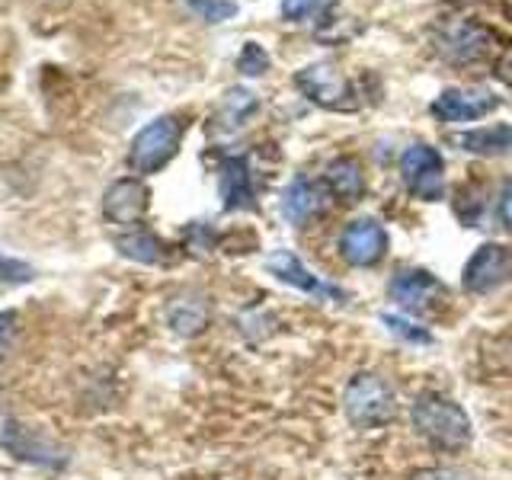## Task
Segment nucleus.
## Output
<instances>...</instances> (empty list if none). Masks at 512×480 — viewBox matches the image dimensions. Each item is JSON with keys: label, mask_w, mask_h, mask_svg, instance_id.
Here are the masks:
<instances>
[{"label": "nucleus", "mask_w": 512, "mask_h": 480, "mask_svg": "<svg viewBox=\"0 0 512 480\" xmlns=\"http://www.w3.org/2000/svg\"><path fill=\"white\" fill-rule=\"evenodd\" d=\"M410 420H413L416 436L442 455L464 452V448L471 445V436H474L464 407L445 394H420L413 400Z\"/></svg>", "instance_id": "1"}, {"label": "nucleus", "mask_w": 512, "mask_h": 480, "mask_svg": "<svg viewBox=\"0 0 512 480\" xmlns=\"http://www.w3.org/2000/svg\"><path fill=\"white\" fill-rule=\"evenodd\" d=\"M343 413L356 429H381L397 416V397L381 375L359 372L343 391Z\"/></svg>", "instance_id": "2"}, {"label": "nucleus", "mask_w": 512, "mask_h": 480, "mask_svg": "<svg viewBox=\"0 0 512 480\" xmlns=\"http://www.w3.org/2000/svg\"><path fill=\"white\" fill-rule=\"evenodd\" d=\"M183 135H186V125L176 116L151 119L132 138V148H128V167H132L138 176H151L157 170H164L176 157V151H180Z\"/></svg>", "instance_id": "3"}, {"label": "nucleus", "mask_w": 512, "mask_h": 480, "mask_svg": "<svg viewBox=\"0 0 512 480\" xmlns=\"http://www.w3.org/2000/svg\"><path fill=\"white\" fill-rule=\"evenodd\" d=\"M295 87L308 100L327 112H356L359 109V90L352 80L330 61H317L295 74Z\"/></svg>", "instance_id": "4"}, {"label": "nucleus", "mask_w": 512, "mask_h": 480, "mask_svg": "<svg viewBox=\"0 0 512 480\" xmlns=\"http://www.w3.org/2000/svg\"><path fill=\"white\" fill-rule=\"evenodd\" d=\"M400 176L413 199L439 202L445 196V164L432 144H413L400 154Z\"/></svg>", "instance_id": "5"}, {"label": "nucleus", "mask_w": 512, "mask_h": 480, "mask_svg": "<svg viewBox=\"0 0 512 480\" xmlns=\"http://www.w3.org/2000/svg\"><path fill=\"white\" fill-rule=\"evenodd\" d=\"M509 279H512V247L484 244L471 253L468 263H464L461 288L468 295H490Z\"/></svg>", "instance_id": "6"}, {"label": "nucleus", "mask_w": 512, "mask_h": 480, "mask_svg": "<svg viewBox=\"0 0 512 480\" xmlns=\"http://www.w3.org/2000/svg\"><path fill=\"white\" fill-rule=\"evenodd\" d=\"M496 48V36L480 23H448L436 32V52L452 64H477Z\"/></svg>", "instance_id": "7"}, {"label": "nucleus", "mask_w": 512, "mask_h": 480, "mask_svg": "<svg viewBox=\"0 0 512 480\" xmlns=\"http://www.w3.org/2000/svg\"><path fill=\"white\" fill-rule=\"evenodd\" d=\"M388 231L375 218L349 221L340 234V256L356 269H372L388 256Z\"/></svg>", "instance_id": "8"}, {"label": "nucleus", "mask_w": 512, "mask_h": 480, "mask_svg": "<svg viewBox=\"0 0 512 480\" xmlns=\"http://www.w3.org/2000/svg\"><path fill=\"white\" fill-rule=\"evenodd\" d=\"M500 106V96L490 90H464V87H452L442 90L436 100H432L429 112L432 119L442 125H458V122H477L490 116V112Z\"/></svg>", "instance_id": "9"}, {"label": "nucleus", "mask_w": 512, "mask_h": 480, "mask_svg": "<svg viewBox=\"0 0 512 480\" xmlns=\"http://www.w3.org/2000/svg\"><path fill=\"white\" fill-rule=\"evenodd\" d=\"M148 199H151V192L144 186L141 176H122V180H116L103 192V215L109 224L135 228L144 218V212H148Z\"/></svg>", "instance_id": "10"}, {"label": "nucleus", "mask_w": 512, "mask_h": 480, "mask_svg": "<svg viewBox=\"0 0 512 480\" xmlns=\"http://www.w3.org/2000/svg\"><path fill=\"white\" fill-rule=\"evenodd\" d=\"M388 295L394 304H400L404 311H413V314H426L432 304H436L442 295H445V285L432 276V272H423V269H404L397 272L388 285Z\"/></svg>", "instance_id": "11"}, {"label": "nucleus", "mask_w": 512, "mask_h": 480, "mask_svg": "<svg viewBox=\"0 0 512 480\" xmlns=\"http://www.w3.org/2000/svg\"><path fill=\"white\" fill-rule=\"evenodd\" d=\"M324 186L308 180V176H295L292 183L285 186L282 192V215L288 224H295V228H304V224H311L314 218H320L324 212Z\"/></svg>", "instance_id": "12"}, {"label": "nucleus", "mask_w": 512, "mask_h": 480, "mask_svg": "<svg viewBox=\"0 0 512 480\" xmlns=\"http://www.w3.org/2000/svg\"><path fill=\"white\" fill-rule=\"evenodd\" d=\"M218 189L228 212H240V208H256V189H253V173L247 157H224L218 167Z\"/></svg>", "instance_id": "13"}, {"label": "nucleus", "mask_w": 512, "mask_h": 480, "mask_svg": "<svg viewBox=\"0 0 512 480\" xmlns=\"http://www.w3.org/2000/svg\"><path fill=\"white\" fill-rule=\"evenodd\" d=\"M266 266H269V272L276 276L279 282H285V285H292V288H298V292H308V295H330V298H343V292L340 288H333L330 282H324V279H317L314 272L304 266L298 256L292 253V250H276L266 260Z\"/></svg>", "instance_id": "14"}, {"label": "nucleus", "mask_w": 512, "mask_h": 480, "mask_svg": "<svg viewBox=\"0 0 512 480\" xmlns=\"http://www.w3.org/2000/svg\"><path fill=\"white\" fill-rule=\"evenodd\" d=\"M324 189L327 196L340 205H356L365 196V170L356 157H333L324 170Z\"/></svg>", "instance_id": "15"}, {"label": "nucleus", "mask_w": 512, "mask_h": 480, "mask_svg": "<svg viewBox=\"0 0 512 480\" xmlns=\"http://www.w3.org/2000/svg\"><path fill=\"white\" fill-rule=\"evenodd\" d=\"M455 144L480 157H512V125L496 122V125L474 128V132H461L455 135Z\"/></svg>", "instance_id": "16"}, {"label": "nucleus", "mask_w": 512, "mask_h": 480, "mask_svg": "<svg viewBox=\"0 0 512 480\" xmlns=\"http://www.w3.org/2000/svg\"><path fill=\"white\" fill-rule=\"evenodd\" d=\"M167 324L180 336H199L208 327V304L196 295H183L170 301L167 308Z\"/></svg>", "instance_id": "17"}, {"label": "nucleus", "mask_w": 512, "mask_h": 480, "mask_svg": "<svg viewBox=\"0 0 512 480\" xmlns=\"http://www.w3.org/2000/svg\"><path fill=\"white\" fill-rule=\"evenodd\" d=\"M116 250L125 256V260H135V263H144V266H157L164 260V240L151 231H128V234H119L116 237Z\"/></svg>", "instance_id": "18"}, {"label": "nucleus", "mask_w": 512, "mask_h": 480, "mask_svg": "<svg viewBox=\"0 0 512 480\" xmlns=\"http://www.w3.org/2000/svg\"><path fill=\"white\" fill-rule=\"evenodd\" d=\"M256 109V96L250 93V90H240V87H234V90H228L221 96V106H218V116H215V122L224 128V132H234V128H240L247 122V116Z\"/></svg>", "instance_id": "19"}, {"label": "nucleus", "mask_w": 512, "mask_h": 480, "mask_svg": "<svg viewBox=\"0 0 512 480\" xmlns=\"http://www.w3.org/2000/svg\"><path fill=\"white\" fill-rule=\"evenodd\" d=\"M336 0H282V16L288 23H308L330 13Z\"/></svg>", "instance_id": "20"}, {"label": "nucleus", "mask_w": 512, "mask_h": 480, "mask_svg": "<svg viewBox=\"0 0 512 480\" xmlns=\"http://www.w3.org/2000/svg\"><path fill=\"white\" fill-rule=\"evenodd\" d=\"M237 71L247 74V77L266 74L269 71V52L260 42H247L244 48H240V55H237Z\"/></svg>", "instance_id": "21"}, {"label": "nucleus", "mask_w": 512, "mask_h": 480, "mask_svg": "<svg viewBox=\"0 0 512 480\" xmlns=\"http://www.w3.org/2000/svg\"><path fill=\"white\" fill-rule=\"evenodd\" d=\"M186 4L196 10L205 23H224L237 16V4L234 0H186Z\"/></svg>", "instance_id": "22"}, {"label": "nucleus", "mask_w": 512, "mask_h": 480, "mask_svg": "<svg viewBox=\"0 0 512 480\" xmlns=\"http://www.w3.org/2000/svg\"><path fill=\"white\" fill-rule=\"evenodd\" d=\"M32 279H36V272H32L29 263L16 260V256L0 253V282H7V285H26Z\"/></svg>", "instance_id": "23"}, {"label": "nucleus", "mask_w": 512, "mask_h": 480, "mask_svg": "<svg viewBox=\"0 0 512 480\" xmlns=\"http://www.w3.org/2000/svg\"><path fill=\"white\" fill-rule=\"evenodd\" d=\"M384 324L391 327V333L404 336V340H410V343H432V336H429L426 327H416V324H410V320L397 317V314H384Z\"/></svg>", "instance_id": "24"}, {"label": "nucleus", "mask_w": 512, "mask_h": 480, "mask_svg": "<svg viewBox=\"0 0 512 480\" xmlns=\"http://www.w3.org/2000/svg\"><path fill=\"white\" fill-rule=\"evenodd\" d=\"M410 480H474V477L461 468H420L410 474Z\"/></svg>", "instance_id": "25"}, {"label": "nucleus", "mask_w": 512, "mask_h": 480, "mask_svg": "<svg viewBox=\"0 0 512 480\" xmlns=\"http://www.w3.org/2000/svg\"><path fill=\"white\" fill-rule=\"evenodd\" d=\"M493 71L506 87H512V45L500 52V58H496V64H493Z\"/></svg>", "instance_id": "26"}, {"label": "nucleus", "mask_w": 512, "mask_h": 480, "mask_svg": "<svg viewBox=\"0 0 512 480\" xmlns=\"http://www.w3.org/2000/svg\"><path fill=\"white\" fill-rule=\"evenodd\" d=\"M500 218H503L506 228L512 231V176H509L503 192H500Z\"/></svg>", "instance_id": "27"}, {"label": "nucleus", "mask_w": 512, "mask_h": 480, "mask_svg": "<svg viewBox=\"0 0 512 480\" xmlns=\"http://www.w3.org/2000/svg\"><path fill=\"white\" fill-rule=\"evenodd\" d=\"M10 320H13V314H0V346H4V340H7V330H10Z\"/></svg>", "instance_id": "28"}]
</instances>
